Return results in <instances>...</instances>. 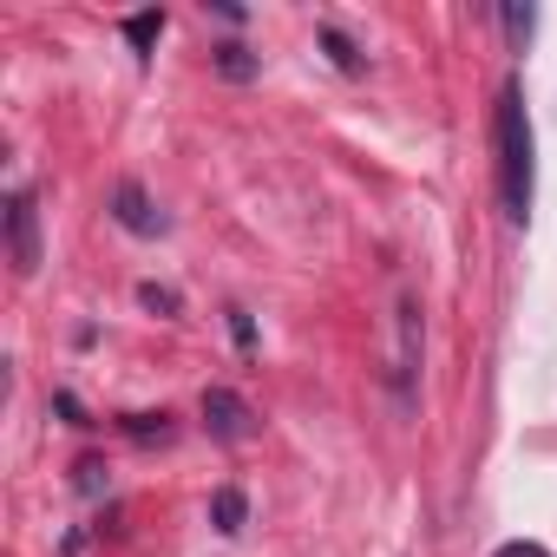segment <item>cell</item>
Returning <instances> with one entry per match:
<instances>
[{
    "label": "cell",
    "mask_w": 557,
    "mask_h": 557,
    "mask_svg": "<svg viewBox=\"0 0 557 557\" xmlns=\"http://www.w3.org/2000/svg\"><path fill=\"white\" fill-rule=\"evenodd\" d=\"M53 413H60V420H73V426H92V420H86V407H79L73 394H53Z\"/></svg>",
    "instance_id": "15"
},
{
    "label": "cell",
    "mask_w": 557,
    "mask_h": 557,
    "mask_svg": "<svg viewBox=\"0 0 557 557\" xmlns=\"http://www.w3.org/2000/svg\"><path fill=\"white\" fill-rule=\"evenodd\" d=\"M531 190H537V164H531V119H524V99H518V79H505L498 92V197H505V216H531Z\"/></svg>",
    "instance_id": "1"
},
{
    "label": "cell",
    "mask_w": 557,
    "mask_h": 557,
    "mask_svg": "<svg viewBox=\"0 0 557 557\" xmlns=\"http://www.w3.org/2000/svg\"><path fill=\"white\" fill-rule=\"evenodd\" d=\"M394 322H400V355H394L400 368H394V381L407 387V381H413V368H420V302H413V296H400V315H394Z\"/></svg>",
    "instance_id": "5"
},
{
    "label": "cell",
    "mask_w": 557,
    "mask_h": 557,
    "mask_svg": "<svg viewBox=\"0 0 557 557\" xmlns=\"http://www.w3.org/2000/svg\"><path fill=\"white\" fill-rule=\"evenodd\" d=\"M158 34H164V14H158V8H145V14H132V21H125V47H132L138 60H151Z\"/></svg>",
    "instance_id": "8"
},
{
    "label": "cell",
    "mask_w": 557,
    "mask_h": 557,
    "mask_svg": "<svg viewBox=\"0 0 557 557\" xmlns=\"http://www.w3.org/2000/svg\"><path fill=\"white\" fill-rule=\"evenodd\" d=\"M8 256H14V275H40V210H34V190L8 197Z\"/></svg>",
    "instance_id": "2"
},
{
    "label": "cell",
    "mask_w": 557,
    "mask_h": 557,
    "mask_svg": "<svg viewBox=\"0 0 557 557\" xmlns=\"http://www.w3.org/2000/svg\"><path fill=\"white\" fill-rule=\"evenodd\" d=\"M112 216H119V230H132V236H158V230H164V216L151 210L145 184H132V177L112 190Z\"/></svg>",
    "instance_id": "4"
},
{
    "label": "cell",
    "mask_w": 557,
    "mask_h": 557,
    "mask_svg": "<svg viewBox=\"0 0 557 557\" xmlns=\"http://www.w3.org/2000/svg\"><path fill=\"white\" fill-rule=\"evenodd\" d=\"M125 433H132V440H164L171 420H164V413H125Z\"/></svg>",
    "instance_id": "11"
},
{
    "label": "cell",
    "mask_w": 557,
    "mask_h": 557,
    "mask_svg": "<svg viewBox=\"0 0 557 557\" xmlns=\"http://www.w3.org/2000/svg\"><path fill=\"white\" fill-rule=\"evenodd\" d=\"M203 426L216 433V440H249L256 433V413H249V400L243 394H230V387H203Z\"/></svg>",
    "instance_id": "3"
},
{
    "label": "cell",
    "mask_w": 557,
    "mask_h": 557,
    "mask_svg": "<svg viewBox=\"0 0 557 557\" xmlns=\"http://www.w3.org/2000/svg\"><path fill=\"white\" fill-rule=\"evenodd\" d=\"M216 73H223V79H236V86H249V79L262 73V60H256L243 40H223V47H216Z\"/></svg>",
    "instance_id": "6"
},
{
    "label": "cell",
    "mask_w": 557,
    "mask_h": 557,
    "mask_svg": "<svg viewBox=\"0 0 557 557\" xmlns=\"http://www.w3.org/2000/svg\"><path fill=\"white\" fill-rule=\"evenodd\" d=\"M322 47H329V60H335L342 73H361V53H355V40H348L342 27H322Z\"/></svg>",
    "instance_id": "9"
},
{
    "label": "cell",
    "mask_w": 557,
    "mask_h": 557,
    "mask_svg": "<svg viewBox=\"0 0 557 557\" xmlns=\"http://www.w3.org/2000/svg\"><path fill=\"white\" fill-rule=\"evenodd\" d=\"M138 302H145L151 315H177V309H184V296H177L171 283H138Z\"/></svg>",
    "instance_id": "10"
},
{
    "label": "cell",
    "mask_w": 557,
    "mask_h": 557,
    "mask_svg": "<svg viewBox=\"0 0 557 557\" xmlns=\"http://www.w3.org/2000/svg\"><path fill=\"white\" fill-rule=\"evenodd\" d=\"M230 335H236V348H256V322L243 309H230Z\"/></svg>",
    "instance_id": "14"
},
{
    "label": "cell",
    "mask_w": 557,
    "mask_h": 557,
    "mask_svg": "<svg viewBox=\"0 0 557 557\" xmlns=\"http://www.w3.org/2000/svg\"><path fill=\"white\" fill-rule=\"evenodd\" d=\"M243 518H249V498H243L236 485H223V492L210 498V524H216L223 537H236V531H243Z\"/></svg>",
    "instance_id": "7"
},
{
    "label": "cell",
    "mask_w": 557,
    "mask_h": 557,
    "mask_svg": "<svg viewBox=\"0 0 557 557\" xmlns=\"http://www.w3.org/2000/svg\"><path fill=\"white\" fill-rule=\"evenodd\" d=\"M531 27H537V14H531V8H505V34H511V47H524V40H531Z\"/></svg>",
    "instance_id": "12"
},
{
    "label": "cell",
    "mask_w": 557,
    "mask_h": 557,
    "mask_svg": "<svg viewBox=\"0 0 557 557\" xmlns=\"http://www.w3.org/2000/svg\"><path fill=\"white\" fill-rule=\"evenodd\" d=\"M492 557H550V550H544V544H531V537H511V544H498Z\"/></svg>",
    "instance_id": "16"
},
{
    "label": "cell",
    "mask_w": 557,
    "mask_h": 557,
    "mask_svg": "<svg viewBox=\"0 0 557 557\" xmlns=\"http://www.w3.org/2000/svg\"><path fill=\"white\" fill-rule=\"evenodd\" d=\"M73 485H79L86 498H99V492H106V466H99V459H79V479H73Z\"/></svg>",
    "instance_id": "13"
}]
</instances>
